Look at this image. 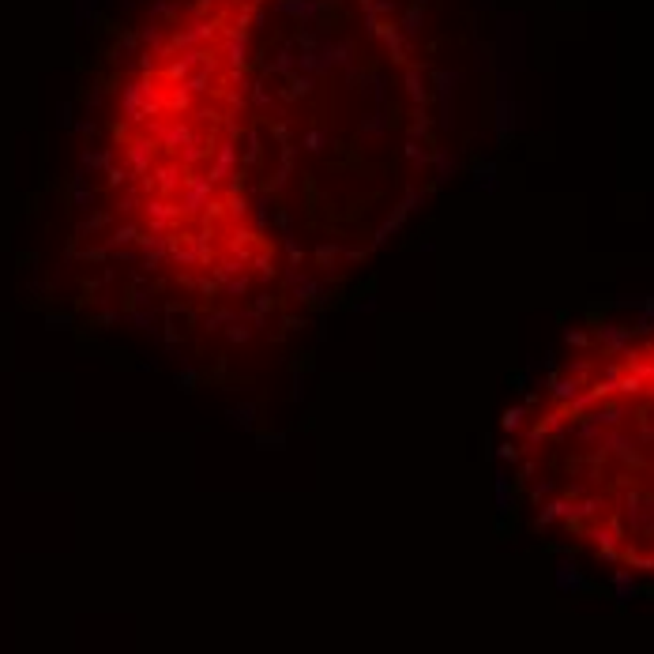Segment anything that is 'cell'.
I'll list each match as a JSON object with an SVG mask.
<instances>
[{"label": "cell", "instance_id": "6da1fadb", "mask_svg": "<svg viewBox=\"0 0 654 654\" xmlns=\"http://www.w3.org/2000/svg\"><path fill=\"white\" fill-rule=\"evenodd\" d=\"M541 519L654 579V327L598 338L546 380L519 425Z\"/></svg>", "mask_w": 654, "mask_h": 654}]
</instances>
